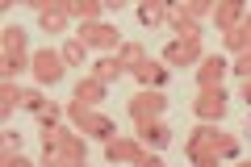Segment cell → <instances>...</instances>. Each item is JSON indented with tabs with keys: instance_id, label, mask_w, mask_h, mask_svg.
<instances>
[{
	"instance_id": "3957f363",
	"label": "cell",
	"mask_w": 251,
	"mask_h": 167,
	"mask_svg": "<svg viewBox=\"0 0 251 167\" xmlns=\"http://www.w3.org/2000/svg\"><path fill=\"white\" fill-rule=\"evenodd\" d=\"M67 117L75 121V130H80V134H92V138H100V142H113V138H117V125L109 121V117L84 109L80 100H72V105H67Z\"/></svg>"
},
{
	"instance_id": "9c48e42d",
	"label": "cell",
	"mask_w": 251,
	"mask_h": 167,
	"mask_svg": "<svg viewBox=\"0 0 251 167\" xmlns=\"http://www.w3.org/2000/svg\"><path fill=\"white\" fill-rule=\"evenodd\" d=\"M205 54H201V42H168V50H163V63L168 67H188V63H201Z\"/></svg>"
},
{
	"instance_id": "4316f807",
	"label": "cell",
	"mask_w": 251,
	"mask_h": 167,
	"mask_svg": "<svg viewBox=\"0 0 251 167\" xmlns=\"http://www.w3.org/2000/svg\"><path fill=\"white\" fill-rule=\"evenodd\" d=\"M9 155H21V134L17 130H4V159Z\"/></svg>"
},
{
	"instance_id": "484cf974",
	"label": "cell",
	"mask_w": 251,
	"mask_h": 167,
	"mask_svg": "<svg viewBox=\"0 0 251 167\" xmlns=\"http://www.w3.org/2000/svg\"><path fill=\"white\" fill-rule=\"evenodd\" d=\"M230 71H234V75H243V79H251V46H247V50H239V59L230 63Z\"/></svg>"
},
{
	"instance_id": "d4e9b609",
	"label": "cell",
	"mask_w": 251,
	"mask_h": 167,
	"mask_svg": "<svg viewBox=\"0 0 251 167\" xmlns=\"http://www.w3.org/2000/svg\"><path fill=\"white\" fill-rule=\"evenodd\" d=\"M180 13H184L188 21H197V17H205V13H214V9H209L205 0H188V4H180Z\"/></svg>"
},
{
	"instance_id": "277c9868",
	"label": "cell",
	"mask_w": 251,
	"mask_h": 167,
	"mask_svg": "<svg viewBox=\"0 0 251 167\" xmlns=\"http://www.w3.org/2000/svg\"><path fill=\"white\" fill-rule=\"evenodd\" d=\"M163 109H168V100H163V92H155V88H143L138 96H130V117H134V125L159 121Z\"/></svg>"
},
{
	"instance_id": "e0dca14e",
	"label": "cell",
	"mask_w": 251,
	"mask_h": 167,
	"mask_svg": "<svg viewBox=\"0 0 251 167\" xmlns=\"http://www.w3.org/2000/svg\"><path fill=\"white\" fill-rule=\"evenodd\" d=\"M122 71H126V67L117 63V54H113V59H97V63H92V79H100V84H113Z\"/></svg>"
},
{
	"instance_id": "ba28073f",
	"label": "cell",
	"mask_w": 251,
	"mask_h": 167,
	"mask_svg": "<svg viewBox=\"0 0 251 167\" xmlns=\"http://www.w3.org/2000/svg\"><path fill=\"white\" fill-rule=\"evenodd\" d=\"M105 159L109 163H143L147 159V150H143V142H134V138H113V142H105Z\"/></svg>"
},
{
	"instance_id": "4dcf8cb0",
	"label": "cell",
	"mask_w": 251,
	"mask_h": 167,
	"mask_svg": "<svg viewBox=\"0 0 251 167\" xmlns=\"http://www.w3.org/2000/svg\"><path fill=\"white\" fill-rule=\"evenodd\" d=\"M72 167H88V163H72Z\"/></svg>"
},
{
	"instance_id": "2e32d148",
	"label": "cell",
	"mask_w": 251,
	"mask_h": 167,
	"mask_svg": "<svg viewBox=\"0 0 251 167\" xmlns=\"http://www.w3.org/2000/svg\"><path fill=\"white\" fill-rule=\"evenodd\" d=\"M117 63H122L126 71H138V67L147 63V50H143L138 42H122V46H117Z\"/></svg>"
},
{
	"instance_id": "52a82bcc",
	"label": "cell",
	"mask_w": 251,
	"mask_h": 167,
	"mask_svg": "<svg viewBox=\"0 0 251 167\" xmlns=\"http://www.w3.org/2000/svg\"><path fill=\"white\" fill-rule=\"evenodd\" d=\"M75 38H80L84 46H97V50H113V46H117V29L105 25V21H84Z\"/></svg>"
},
{
	"instance_id": "ac0fdd59",
	"label": "cell",
	"mask_w": 251,
	"mask_h": 167,
	"mask_svg": "<svg viewBox=\"0 0 251 167\" xmlns=\"http://www.w3.org/2000/svg\"><path fill=\"white\" fill-rule=\"evenodd\" d=\"M247 46H251V13L243 17V25H239V29H230V34H226V50L239 54V50H247Z\"/></svg>"
},
{
	"instance_id": "ffe728a7",
	"label": "cell",
	"mask_w": 251,
	"mask_h": 167,
	"mask_svg": "<svg viewBox=\"0 0 251 167\" xmlns=\"http://www.w3.org/2000/svg\"><path fill=\"white\" fill-rule=\"evenodd\" d=\"M138 21L143 25H159V21H168V9L159 0H147V4H138Z\"/></svg>"
},
{
	"instance_id": "44dd1931",
	"label": "cell",
	"mask_w": 251,
	"mask_h": 167,
	"mask_svg": "<svg viewBox=\"0 0 251 167\" xmlns=\"http://www.w3.org/2000/svg\"><path fill=\"white\" fill-rule=\"evenodd\" d=\"M84 50H88V46H84L80 42V38H72V42H67V46H63V63H67V67H80V63H84Z\"/></svg>"
},
{
	"instance_id": "30bf717a",
	"label": "cell",
	"mask_w": 251,
	"mask_h": 167,
	"mask_svg": "<svg viewBox=\"0 0 251 167\" xmlns=\"http://www.w3.org/2000/svg\"><path fill=\"white\" fill-rule=\"evenodd\" d=\"M230 71V63L222 59V54H205L201 59V67H197V84L201 88H222V75Z\"/></svg>"
},
{
	"instance_id": "4fadbf2b",
	"label": "cell",
	"mask_w": 251,
	"mask_h": 167,
	"mask_svg": "<svg viewBox=\"0 0 251 167\" xmlns=\"http://www.w3.org/2000/svg\"><path fill=\"white\" fill-rule=\"evenodd\" d=\"M75 100H80L84 109L100 105V100H105V84H100V79H92V75H84L80 84H75Z\"/></svg>"
},
{
	"instance_id": "5b68a950",
	"label": "cell",
	"mask_w": 251,
	"mask_h": 167,
	"mask_svg": "<svg viewBox=\"0 0 251 167\" xmlns=\"http://www.w3.org/2000/svg\"><path fill=\"white\" fill-rule=\"evenodd\" d=\"M29 71H34L38 84H59L63 71H67V63H63V54H59V50H38V54H34V63H29Z\"/></svg>"
},
{
	"instance_id": "83f0119b",
	"label": "cell",
	"mask_w": 251,
	"mask_h": 167,
	"mask_svg": "<svg viewBox=\"0 0 251 167\" xmlns=\"http://www.w3.org/2000/svg\"><path fill=\"white\" fill-rule=\"evenodd\" d=\"M4 167H34V163H29V159H21V155H9V159H4Z\"/></svg>"
},
{
	"instance_id": "d6986e66",
	"label": "cell",
	"mask_w": 251,
	"mask_h": 167,
	"mask_svg": "<svg viewBox=\"0 0 251 167\" xmlns=\"http://www.w3.org/2000/svg\"><path fill=\"white\" fill-rule=\"evenodd\" d=\"M21 105V88L13 84V79H4V88H0V117H13Z\"/></svg>"
},
{
	"instance_id": "8fae6325",
	"label": "cell",
	"mask_w": 251,
	"mask_h": 167,
	"mask_svg": "<svg viewBox=\"0 0 251 167\" xmlns=\"http://www.w3.org/2000/svg\"><path fill=\"white\" fill-rule=\"evenodd\" d=\"M243 17H247V13H243L239 0H222V4H214V21H218V29H222V34L239 29V25H243Z\"/></svg>"
},
{
	"instance_id": "cb8c5ba5",
	"label": "cell",
	"mask_w": 251,
	"mask_h": 167,
	"mask_svg": "<svg viewBox=\"0 0 251 167\" xmlns=\"http://www.w3.org/2000/svg\"><path fill=\"white\" fill-rule=\"evenodd\" d=\"M59 117H63L59 105H46L42 113H38V125H42V130H54V125H59Z\"/></svg>"
},
{
	"instance_id": "7402d4cb",
	"label": "cell",
	"mask_w": 251,
	"mask_h": 167,
	"mask_svg": "<svg viewBox=\"0 0 251 167\" xmlns=\"http://www.w3.org/2000/svg\"><path fill=\"white\" fill-rule=\"evenodd\" d=\"M21 109H29V113H42V109H46V96H42V92H38V88H21Z\"/></svg>"
},
{
	"instance_id": "6da1fadb",
	"label": "cell",
	"mask_w": 251,
	"mask_h": 167,
	"mask_svg": "<svg viewBox=\"0 0 251 167\" xmlns=\"http://www.w3.org/2000/svg\"><path fill=\"white\" fill-rule=\"evenodd\" d=\"M188 163L193 167H218L222 159H234L239 155V138L234 134H222L218 125H197V130L188 134Z\"/></svg>"
},
{
	"instance_id": "d6a6232c",
	"label": "cell",
	"mask_w": 251,
	"mask_h": 167,
	"mask_svg": "<svg viewBox=\"0 0 251 167\" xmlns=\"http://www.w3.org/2000/svg\"><path fill=\"white\" fill-rule=\"evenodd\" d=\"M247 134H251V125H247Z\"/></svg>"
},
{
	"instance_id": "603a6c76",
	"label": "cell",
	"mask_w": 251,
	"mask_h": 167,
	"mask_svg": "<svg viewBox=\"0 0 251 167\" xmlns=\"http://www.w3.org/2000/svg\"><path fill=\"white\" fill-rule=\"evenodd\" d=\"M72 13L80 21H97L100 17V4H97V0H72Z\"/></svg>"
},
{
	"instance_id": "f546056e",
	"label": "cell",
	"mask_w": 251,
	"mask_h": 167,
	"mask_svg": "<svg viewBox=\"0 0 251 167\" xmlns=\"http://www.w3.org/2000/svg\"><path fill=\"white\" fill-rule=\"evenodd\" d=\"M239 100H247V109H251V79H243V92H239Z\"/></svg>"
},
{
	"instance_id": "f1b7e54d",
	"label": "cell",
	"mask_w": 251,
	"mask_h": 167,
	"mask_svg": "<svg viewBox=\"0 0 251 167\" xmlns=\"http://www.w3.org/2000/svg\"><path fill=\"white\" fill-rule=\"evenodd\" d=\"M138 167H168V163H163L159 155H147V159H143V163H138Z\"/></svg>"
},
{
	"instance_id": "1f68e13d",
	"label": "cell",
	"mask_w": 251,
	"mask_h": 167,
	"mask_svg": "<svg viewBox=\"0 0 251 167\" xmlns=\"http://www.w3.org/2000/svg\"><path fill=\"white\" fill-rule=\"evenodd\" d=\"M239 167H251V163H239Z\"/></svg>"
},
{
	"instance_id": "5bb4252c",
	"label": "cell",
	"mask_w": 251,
	"mask_h": 167,
	"mask_svg": "<svg viewBox=\"0 0 251 167\" xmlns=\"http://www.w3.org/2000/svg\"><path fill=\"white\" fill-rule=\"evenodd\" d=\"M138 142L159 150V146H168V142H172V130L163 121H147V125H138Z\"/></svg>"
},
{
	"instance_id": "7a4b0ae2",
	"label": "cell",
	"mask_w": 251,
	"mask_h": 167,
	"mask_svg": "<svg viewBox=\"0 0 251 167\" xmlns=\"http://www.w3.org/2000/svg\"><path fill=\"white\" fill-rule=\"evenodd\" d=\"M0 46H4V79H17V71H25L34 63V54L25 50V29L21 25H4Z\"/></svg>"
},
{
	"instance_id": "9a60e30c",
	"label": "cell",
	"mask_w": 251,
	"mask_h": 167,
	"mask_svg": "<svg viewBox=\"0 0 251 167\" xmlns=\"http://www.w3.org/2000/svg\"><path fill=\"white\" fill-rule=\"evenodd\" d=\"M168 21H172V29L180 34V42H201V25H197V21H188L180 9H168Z\"/></svg>"
},
{
	"instance_id": "7c38bea8",
	"label": "cell",
	"mask_w": 251,
	"mask_h": 167,
	"mask_svg": "<svg viewBox=\"0 0 251 167\" xmlns=\"http://www.w3.org/2000/svg\"><path fill=\"white\" fill-rule=\"evenodd\" d=\"M134 75H138V84H143V88H155V92H159L163 84H168V63H155V59H147L143 67L134 71Z\"/></svg>"
},
{
	"instance_id": "8992f818",
	"label": "cell",
	"mask_w": 251,
	"mask_h": 167,
	"mask_svg": "<svg viewBox=\"0 0 251 167\" xmlns=\"http://www.w3.org/2000/svg\"><path fill=\"white\" fill-rule=\"evenodd\" d=\"M193 113L201 117V121H222L226 117V92L222 88H201L197 92V100H193Z\"/></svg>"
}]
</instances>
